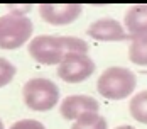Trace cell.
Instances as JSON below:
<instances>
[{
    "label": "cell",
    "mask_w": 147,
    "mask_h": 129,
    "mask_svg": "<svg viewBox=\"0 0 147 129\" xmlns=\"http://www.w3.org/2000/svg\"><path fill=\"white\" fill-rule=\"evenodd\" d=\"M69 53H88V43L74 36H37L29 43V55L41 65H59Z\"/></svg>",
    "instance_id": "cell-1"
},
{
    "label": "cell",
    "mask_w": 147,
    "mask_h": 129,
    "mask_svg": "<svg viewBox=\"0 0 147 129\" xmlns=\"http://www.w3.org/2000/svg\"><path fill=\"white\" fill-rule=\"evenodd\" d=\"M137 87V76L129 68L123 66H110L100 75L96 88L100 95L110 100H122L132 95Z\"/></svg>",
    "instance_id": "cell-2"
},
{
    "label": "cell",
    "mask_w": 147,
    "mask_h": 129,
    "mask_svg": "<svg viewBox=\"0 0 147 129\" xmlns=\"http://www.w3.org/2000/svg\"><path fill=\"white\" fill-rule=\"evenodd\" d=\"M22 95L29 109L46 112L59 102V88L49 78H30L22 88Z\"/></svg>",
    "instance_id": "cell-3"
},
{
    "label": "cell",
    "mask_w": 147,
    "mask_h": 129,
    "mask_svg": "<svg viewBox=\"0 0 147 129\" xmlns=\"http://www.w3.org/2000/svg\"><path fill=\"white\" fill-rule=\"evenodd\" d=\"M32 20L27 15L9 14L0 17V48L2 49H17L27 43L32 36Z\"/></svg>",
    "instance_id": "cell-4"
},
{
    "label": "cell",
    "mask_w": 147,
    "mask_h": 129,
    "mask_svg": "<svg viewBox=\"0 0 147 129\" xmlns=\"http://www.w3.org/2000/svg\"><path fill=\"white\" fill-rule=\"evenodd\" d=\"M95 72V61L85 53H69L58 65V75L66 83H80Z\"/></svg>",
    "instance_id": "cell-5"
},
{
    "label": "cell",
    "mask_w": 147,
    "mask_h": 129,
    "mask_svg": "<svg viewBox=\"0 0 147 129\" xmlns=\"http://www.w3.org/2000/svg\"><path fill=\"white\" fill-rule=\"evenodd\" d=\"M83 12L78 3H42L39 5V15L51 26H68L74 22Z\"/></svg>",
    "instance_id": "cell-6"
},
{
    "label": "cell",
    "mask_w": 147,
    "mask_h": 129,
    "mask_svg": "<svg viewBox=\"0 0 147 129\" xmlns=\"http://www.w3.org/2000/svg\"><path fill=\"white\" fill-rule=\"evenodd\" d=\"M90 38L98 41H125L130 39V36L125 32V27L112 17H103L90 24L86 31Z\"/></svg>",
    "instance_id": "cell-7"
},
{
    "label": "cell",
    "mask_w": 147,
    "mask_h": 129,
    "mask_svg": "<svg viewBox=\"0 0 147 129\" xmlns=\"http://www.w3.org/2000/svg\"><path fill=\"white\" fill-rule=\"evenodd\" d=\"M98 109H100V104L90 95H69L61 102V107H59L61 115L66 121H71V119L76 121L81 114L98 112Z\"/></svg>",
    "instance_id": "cell-8"
},
{
    "label": "cell",
    "mask_w": 147,
    "mask_h": 129,
    "mask_svg": "<svg viewBox=\"0 0 147 129\" xmlns=\"http://www.w3.org/2000/svg\"><path fill=\"white\" fill-rule=\"evenodd\" d=\"M123 26L127 29L130 39L139 36H147V5H134L130 7L125 17Z\"/></svg>",
    "instance_id": "cell-9"
},
{
    "label": "cell",
    "mask_w": 147,
    "mask_h": 129,
    "mask_svg": "<svg viewBox=\"0 0 147 129\" xmlns=\"http://www.w3.org/2000/svg\"><path fill=\"white\" fill-rule=\"evenodd\" d=\"M129 58L134 65L147 66V36L132 38V43L129 46Z\"/></svg>",
    "instance_id": "cell-10"
},
{
    "label": "cell",
    "mask_w": 147,
    "mask_h": 129,
    "mask_svg": "<svg viewBox=\"0 0 147 129\" xmlns=\"http://www.w3.org/2000/svg\"><path fill=\"white\" fill-rule=\"evenodd\" d=\"M129 109H130V114L135 121L147 124V90H142V92L134 95L130 99Z\"/></svg>",
    "instance_id": "cell-11"
},
{
    "label": "cell",
    "mask_w": 147,
    "mask_h": 129,
    "mask_svg": "<svg viewBox=\"0 0 147 129\" xmlns=\"http://www.w3.org/2000/svg\"><path fill=\"white\" fill-rule=\"evenodd\" d=\"M71 129H107V121L98 112H86L74 121Z\"/></svg>",
    "instance_id": "cell-12"
},
{
    "label": "cell",
    "mask_w": 147,
    "mask_h": 129,
    "mask_svg": "<svg viewBox=\"0 0 147 129\" xmlns=\"http://www.w3.org/2000/svg\"><path fill=\"white\" fill-rule=\"evenodd\" d=\"M15 73H17V68L14 65L5 59V58H0V88L5 85H9L12 80H14Z\"/></svg>",
    "instance_id": "cell-13"
},
{
    "label": "cell",
    "mask_w": 147,
    "mask_h": 129,
    "mask_svg": "<svg viewBox=\"0 0 147 129\" xmlns=\"http://www.w3.org/2000/svg\"><path fill=\"white\" fill-rule=\"evenodd\" d=\"M10 129H46L42 122L36 121V119H22V121H17L14 122Z\"/></svg>",
    "instance_id": "cell-14"
},
{
    "label": "cell",
    "mask_w": 147,
    "mask_h": 129,
    "mask_svg": "<svg viewBox=\"0 0 147 129\" xmlns=\"http://www.w3.org/2000/svg\"><path fill=\"white\" fill-rule=\"evenodd\" d=\"M115 129H135V128H132V126H118Z\"/></svg>",
    "instance_id": "cell-15"
},
{
    "label": "cell",
    "mask_w": 147,
    "mask_h": 129,
    "mask_svg": "<svg viewBox=\"0 0 147 129\" xmlns=\"http://www.w3.org/2000/svg\"><path fill=\"white\" fill-rule=\"evenodd\" d=\"M0 129H3V122H2V119H0Z\"/></svg>",
    "instance_id": "cell-16"
}]
</instances>
